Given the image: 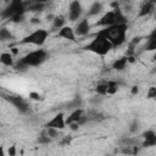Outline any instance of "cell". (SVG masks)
Listing matches in <instances>:
<instances>
[{
	"label": "cell",
	"instance_id": "6da1fadb",
	"mask_svg": "<svg viewBox=\"0 0 156 156\" xmlns=\"http://www.w3.org/2000/svg\"><path fill=\"white\" fill-rule=\"evenodd\" d=\"M127 32H128V24H112L100 29L98 34L107 39L111 43L112 48H118L126 43Z\"/></svg>",
	"mask_w": 156,
	"mask_h": 156
},
{
	"label": "cell",
	"instance_id": "7a4b0ae2",
	"mask_svg": "<svg viewBox=\"0 0 156 156\" xmlns=\"http://www.w3.org/2000/svg\"><path fill=\"white\" fill-rule=\"evenodd\" d=\"M112 49L113 48H112L111 43L107 39H105L104 37H101L100 34H98V33H96V35L94 37V39L90 43H88L87 45L83 46V50L90 51V52H93L95 55H99V56L107 55Z\"/></svg>",
	"mask_w": 156,
	"mask_h": 156
},
{
	"label": "cell",
	"instance_id": "3957f363",
	"mask_svg": "<svg viewBox=\"0 0 156 156\" xmlns=\"http://www.w3.org/2000/svg\"><path fill=\"white\" fill-rule=\"evenodd\" d=\"M48 58H49V52L46 50H44V49H37V50L29 51L27 55H24L18 61L21 63L26 65L27 67H38V66L43 65Z\"/></svg>",
	"mask_w": 156,
	"mask_h": 156
},
{
	"label": "cell",
	"instance_id": "277c9868",
	"mask_svg": "<svg viewBox=\"0 0 156 156\" xmlns=\"http://www.w3.org/2000/svg\"><path fill=\"white\" fill-rule=\"evenodd\" d=\"M49 38V32L44 28H38L35 30H33L32 33H29L28 35L23 37L18 44L21 45H27V44H30V45H35V46H43L46 40Z\"/></svg>",
	"mask_w": 156,
	"mask_h": 156
},
{
	"label": "cell",
	"instance_id": "5b68a950",
	"mask_svg": "<svg viewBox=\"0 0 156 156\" xmlns=\"http://www.w3.org/2000/svg\"><path fill=\"white\" fill-rule=\"evenodd\" d=\"M18 13H27V9H26V4L22 1H11L1 12L0 16L2 18H12L13 16L18 15Z\"/></svg>",
	"mask_w": 156,
	"mask_h": 156
},
{
	"label": "cell",
	"instance_id": "8992f818",
	"mask_svg": "<svg viewBox=\"0 0 156 156\" xmlns=\"http://www.w3.org/2000/svg\"><path fill=\"white\" fill-rule=\"evenodd\" d=\"M4 99L7 100L11 105H13L21 113H27L29 111V105H28V102L22 96H17V95H4Z\"/></svg>",
	"mask_w": 156,
	"mask_h": 156
},
{
	"label": "cell",
	"instance_id": "52a82bcc",
	"mask_svg": "<svg viewBox=\"0 0 156 156\" xmlns=\"http://www.w3.org/2000/svg\"><path fill=\"white\" fill-rule=\"evenodd\" d=\"M82 13H83V6H82L80 1H78V0L71 1L68 5V20L71 22H76L78 20H80Z\"/></svg>",
	"mask_w": 156,
	"mask_h": 156
},
{
	"label": "cell",
	"instance_id": "ba28073f",
	"mask_svg": "<svg viewBox=\"0 0 156 156\" xmlns=\"http://www.w3.org/2000/svg\"><path fill=\"white\" fill-rule=\"evenodd\" d=\"M45 128H55V129H58V130H62L66 128V117H65V113L63 112H58L56 113L51 119H49L45 126Z\"/></svg>",
	"mask_w": 156,
	"mask_h": 156
},
{
	"label": "cell",
	"instance_id": "9c48e42d",
	"mask_svg": "<svg viewBox=\"0 0 156 156\" xmlns=\"http://www.w3.org/2000/svg\"><path fill=\"white\" fill-rule=\"evenodd\" d=\"M91 27H93V26L90 24L89 20H88L87 17H84V18H82V20L76 24V28H74L73 30H74L76 37H77V35H78V37H84V35H87V34L90 32Z\"/></svg>",
	"mask_w": 156,
	"mask_h": 156
},
{
	"label": "cell",
	"instance_id": "30bf717a",
	"mask_svg": "<svg viewBox=\"0 0 156 156\" xmlns=\"http://www.w3.org/2000/svg\"><path fill=\"white\" fill-rule=\"evenodd\" d=\"M112 24H115V13H113L112 10L105 12V13L100 17V20L95 23V26H98V27H102V28L108 27V26H112Z\"/></svg>",
	"mask_w": 156,
	"mask_h": 156
},
{
	"label": "cell",
	"instance_id": "8fae6325",
	"mask_svg": "<svg viewBox=\"0 0 156 156\" xmlns=\"http://www.w3.org/2000/svg\"><path fill=\"white\" fill-rule=\"evenodd\" d=\"M57 37L62 38V39H66V40H69V41H76V34H74L73 28L69 27V26H66V24L62 28L58 29Z\"/></svg>",
	"mask_w": 156,
	"mask_h": 156
},
{
	"label": "cell",
	"instance_id": "7c38bea8",
	"mask_svg": "<svg viewBox=\"0 0 156 156\" xmlns=\"http://www.w3.org/2000/svg\"><path fill=\"white\" fill-rule=\"evenodd\" d=\"M102 10H104V4L101 1H94L90 5V7H89V10L87 12V18L88 17H93V16H98L99 13L102 12Z\"/></svg>",
	"mask_w": 156,
	"mask_h": 156
},
{
	"label": "cell",
	"instance_id": "4fadbf2b",
	"mask_svg": "<svg viewBox=\"0 0 156 156\" xmlns=\"http://www.w3.org/2000/svg\"><path fill=\"white\" fill-rule=\"evenodd\" d=\"M155 10V2L154 1H146L139 10L138 12V17H146L149 15H151Z\"/></svg>",
	"mask_w": 156,
	"mask_h": 156
},
{
	"label": "cell",
	"instance_id": "5bb4252c",
	"mask_svg": "<svg viewBox=\"0 0 156 156\" xmlns=\"http://www.w3.org/2000/svg\"><path fill=\"white\" fill-rule=\"evenodd\" d=\"M84 110L83 108H76V110H72L71 113L68 115V117H66V126H68L69 123H73V122H77L80 119V117L84 115Z\"/></svg>",
	"mask_w": 156,
	"mask_h": 156
},
{
	"label": "cell",
	"instance_id": "9a60e30c",
	"mask_svg": "<svg viewBox=\"0 0 156 156\" xmlns=\"http://www.w3.org/2000/svg\"><path fill=\"white\" fill-rule=\"evenodd\" d=\"M127 65H128L127 56H121V57H118V58H116V60L113 61L112 68H113L115 71H117V72H122V71L126 69Z\"/></svg>",
	"mask_w": 156,
	"mask_h": 156
},
{
	"label": "cell",
	"instance_id": "2e32d148",
	"mask_svg": "<svg viewBox=\"0 0 156 156\" xmlns=\"http://www.w3.org/2000/svg\"><path fill=\"white\" fill-rule=\"evenodd\" d=\"M45 6H46L45 1H35V2H29L26 9H27V12L28 11H30V12H41V11L45 10Z\"/></svg>",
	"mask_w": 156,
	"mask_h": 156
},
{
	"label": "cell",
	"instance_id": "e0dca14e",
	"mask_svg": "<svg viewBox=\"0 0 156 156\" xmlns=\"http://www.w3.org/2000/svg\"><path fill=\"white\" fill-rule=\"evenodd\" d=\"M0 63L6 67H13L15 66L13 56L10 52H1L0 54Z\"/></svg>",
	"mask_w": 156,
	"mask_h": 156
},
{
	"label": "cell",
	"instance_id": "ac0fdd59",
	"mask_svg": "<svg viewBox=\"0 0 156 156\" xmlns=\"http://www.w3.org/2000/svg\"><path fill=\"white\" fill-rule=\"evenodd\" d=\"M82 105H83V99H82L79 95H77V96H74V98L67 104V108H69V110L82 108Z\"/></svg>",
	"mask_w": 156,
	"mask_h": 156
},
{
	"label": "cell",
	"instance_id": "d6986e66",
	"mask_svg": "<svg viewBox=\"0 0 156 156\" xmlns=\"http://www.w3.org/2000/svg\"><path fill=\"white\" fill-rule=\"evenodd\" d=\"M65 22H66V17L63 15H55V17L52 20V28L60 29L65 26Z\"/></svg>",
	"mask_w": 156,
	"mask_h": 156
},
{
	"label": "cell",
	"instance_id": "ffe728a7",
	"mask_svg": "<svg viewBox=\"0 0 156 156\" xmlns=\"http://www.w3.org/2000/svg\"><path fill=\"white\" fill-rule=\"evenodd\" d=\"M106 83H107L106 95H115L119 89V84L116 80H106Z\"/></svg>",
	"mask_w": 156,
	"mask_h": 156
},
{
	"label": "cell",
	"instance_id": "44dd1931",
	"mask_svg": "<svg viewBox=\"0 0 156 156\" xmlns=\"http://www.w3.org/2000/svg\"><path fill=\"white\" fill-rule=\"evenodd\" d=\"M12 39H13V35L9 28L6 27L0 28V41H10Z\"/></svg>",
	"mask_w": 156,
	"mask_h": 156
},
{
	"label": "cell",
	"instance_id": "7402d4cb",
	"mask_svg": "<svg viewBox=\"0 0 156 156\" xmlns=\"http://www.w3.org/2000/svg\"><path fill=\"white\" fill-rule=\"evenodd\" d=\"M87 116H88V119L89 121H94V122H101V121H104L106 118L102 113H100L98 111H89L87 113Z\"/></svg>",
	"mask_w": 156,
	"mask_h": 156
},
{
	"label": "cell",
	"instance_id": "603a6c76",
	"mask_svg": "<svg viewBox=\"0 0 156 156\" xmlns=\"http://www.w3.org/2000/svg\"><path fill=\"white\" fill-rule=\"evenodd\" d=\"M106 91H107V83H106V80H102V82H100V83L96 84V87H95V93H96L98 95L105 96V95H106Z\"/></svg>",
	"mask_w": 156,
	"mask_h": 156
},
{
	"label": "cell",
	"instance_id": "cb8c5ba5",
	"mask_svg": "<svg viewBox=\"0 0 156 156\" xmlns=\"http://www.w3.org/2000/svg\"><path fill=\"white\" fill-rule=\"evenodd\" d=\"M141 138L144 140H156V133L154 129H146L141 133Z\"/></svg>",
	"mask_w": 156,
	"mask_h": 156
},
{
	"label": "cell",
	"instance_id": "d4e9b609",
	"mask_svg": "<svg viewBox=\"0 0 156 156\" xmlns=\"http://www.w3.org/2000/svg\"><path fill=\"white\" fill-rule=\"evenodd\" d=\"M45 133L46 135L52 140V139H57L60 136V130L55 129V128H45Z\"/></svg>",
	"mask_w": 156,
	"mask_h": 156
},
{
	"label": "cell",
	"instance_id": "484cf974",
	"mask_svg": "<svg viewBox=\"0 0 156 156\" xmlns=\"http://www.w3.org/2000/svg\"><path fill=\"white\" fill-rule=\"evenodd\" d=\"M37 141H38L40 145H48V144H50V143H51V139L46 135V133H45V130H44V132L38 136Z\"/></svg>",
	"mask_w": 156,
	"mask_h": 156
},
{
	"label": "cell",
	"instance_id": "4316f807",
	"mask_svg": "<svg viewBox=\"0 0 156 156\" xmlns=\"http://www.w3.org/2000/svg\"><path fill=\"white\" fill-rule=\"evenodd\" d=\"M139 128H140V123H139V121H138V119H133V121L130 122V124H129L128 130H129V133L135 134V133L139 130Z\"/></svg>",
	"mask_w": 156,
	"mask_h": 156
},
{
	"label": "cell",
	"instance_id": "83f0119b",
	"mask_svg": "<svg viewBox=\"0 0 156 156\" xmlns=\"http://www.w3.org/2000/svg\"><path fill=\"white\" fill-rule=\"evenodd\" d=\"M89 102L91 105H94V106H98V105H100L102 102V96H100V95L96 94V95H94V96H91L89 99Z\"/></svg>",
	"mask_w": 156,
	"mask_h": 156
},
{
	"label": "cell",
	"instance_id": "f1b7e54d",
	"mask_svg": "<svg viewBox=\"0 0 156 156\" xmlns=\"http://www.w3.org/2000/svg\"><path fill=\"white\" fill-rule=\"evenodd\" d=\"M155 49H156V39H149L147 44L145 46V50L146 51H154Z\"/></svg>",
	"mask_w": 156,
	"mask_h": 156
},
{
	"label": "cell",
	"instance_id": "f546056e",
	"mask_svg": "<svg viewBox=\"0 0 156 156\" xmlns=\"http://www.w3.org/2000/svg\"><path fill=\"white\" fill-rule=\"evenodd\" d=\"M155 98H156V87H155V85H151V87L147 89L146 99H155Z\"/></svg>",
	"mask_w": 156,
	"mask_h": 156
},
{
	"label": "cell",
	"instance_id": "4dcf8cb0",
	"mask_svg": "<svg viewBox=\"0 0 156 156\" xmlns=\"http://www.w3.org/2000/svg\"><path fill=\"white\" fill-rule=\"evenodd\" d=\"M24 18H26V13H18V15L13 16L10 21H12V22H15V23H21V22L24 21Z\"/></svg>",
	"mask_w": 156,
	"mask_h": 156
},
{
	"label": "cell",
	"instance_id": "1f68e13d",
	"mask_svg": "<svg viewBox=\"0 0 156 156\" xmlns=\"http://www.w3.org/2000/svg\"><path fill=\"white\" fill-rule=\"evenodd\" d=\"M28 96H29L30 100H34V101H40V100H43V96H41L39 93H37V91H30Z\"/></svg>",
	"mask_w": 156,
	"mask_h": 156
},
{
	"label": "cell",
	"instance_id": "d6a6232c",
	"mask_svg": "<svg viewBox=\"0 0 156 156\" xmlns=\"http://www.w3.org/2000/svg\"><path fill=\"white\" fill-rule=\"evenodd\" d=\"M156 145V140H143L140 144V147H151Z\"/></svg>",
	"mask_w": 156,
	"mask_h": 156
},
{
	"label": "cell",
	"instance_id": "836d02e7",
	"mask_svg": "<svg viewBox=\"0 0 156 156\" xmlns=\"http://www.w3.org/2000/svg\"><path fill=\"white\" fill-rule=\"evenodd\" d=\"M13 67H15V68H16L17 71H20V72H26V71H27V69L29 68V67H27L26 65L21 63L20 61H17V63H15V66H13Z\"/></svg>",
	"mask_w": 156,
	"mask_h": 156
},
{
	"label": "cell",
	"instance_id": "e575fe53",
	"mask_svg": "<svg viewBox=\"0 0 156 156\" xmlns=\"http://www.w3.org/2000/svg\"><path fill=\"white\" fill-rule=\"evenodd\" d=\"M7 155L9 156H16L17 155V146L15 144H12L11 146H9L7 149Z\"/></svg>",
	"mask_w": 156,
	"mask_h": 156
},
{
	"label": "cell",
	"instance_id": "d590c367",
	"mask_svg": "<svg viewBox=\"0 0 156 156\" xmlns=\"http://www.w3.org/2000/svg\"><path fill=\"white\" fill-rule=\"evenodd\" d=\"M68 128H69L72 132H77V130L80 128V126H79L77 122H73V123H69V124H68Z\"/></svg>",
	"mask_w": 156,
	"mask_h": 156
},
{
	"label": "cell",
	"instance_id": "8d00e7d4",
	"mask_svg": "<svg viewBox=\"0 0 156 156\" xmlns=\"http://www.w3.org/2000/svg\"><path fill=\"white\" fill-rule=\"evenodd\" d=\"M29 22H30L32 24H34V26H37V24H40V22H41V20H40L39 17H32V18H29Z\"/></svg>",
	"mask_w": 156,
	"mask_h": 156
},
{
	"label": "cell",
	"instance_id": "74e56055",
	"mask_svg": "<svg viewBox=\"0 0 156 156\" xmlns=\"http://www.w3.org/2000/svg\"><path fill=\"white\" fill-rule=\"evenodd\" d=\"M18 51H20V50H18L17 46H12V48L10 49V54H11L12 56H17V55H18Z\"/></svg>",
	"mask_w": 156,
	"mask_h": 156
},
{
	"label": "cell",
	"instance_id": "f35d334b",
	"mask_svg": "<svg viewBox=\"0 0 156 156\" xmlns=\"http://www.w3.org/2000/svg\"><path fill=\"white\" fill-rule=\"evenodd\" d=\"M139 90H140V89H139L138 85H133V87L130 88V94H132V95H136V94L139 93Z\"/></svg>",
	"mask_w": 156,
	"mask_h": 156
},
{
	"label": "cell",
	"instance_id": "ab89813d",
	"mask_svg": "<svg viewBox=\"0 0 156 156\" xmlns=\"http://www.w3.org/2000/svg\"><path fill=\"white\" fill-rule=\"evenodd\" d=\"M0 156H5V147L0 145Z\"/></svg>",
	"mask_w": 156,
	"mask_h": 156
},
{
	"label": "cell",
	"instance_id": "60d3db41",
	"mask_svg": "<svg viewBox=\"0 0 156 156\" xmlns=\"http://www.w3.org/2000/svg\"><path fill=\"white\" fill-rule=\"evenodd\" d=\"M54 17H55V15H52V13H50V15H48V16H46L48 21H51V22H52V20H54Z\"/></svg>",
	"mask_w": 156,
	"mask_h": 156
},
{
	"label": "cell",
	"instance_id": "b9f144b4",
	"mask_svg": "<svg viewBox=\"0 0 156 156\" xmlns=\"http://www.w3.org/2000/svg\"><path fill=\"white\" fill-rule=\"evenodd\" d=\"M104 156H112L111 154H106V155H104Z\"/></svg>",
	"mask_w": 156,
	"mask_h": 156
}]
</instances>
